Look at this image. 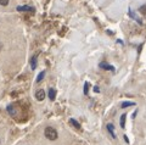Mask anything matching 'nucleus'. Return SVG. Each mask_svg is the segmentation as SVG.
I'll return each mask as SVG.
<instances>
[{
  "instance_id": "7ed1b4c3",
  "label": "nucleus",
  "mask_w": 146,
  "mask_h": 145,
  "mask_svg": "<svg viewBox=\"0 0 146 145\" xmlns=\"http://www.w3.org/2000/svg\"><path fill=\"white\" fill-rule=\"evenodd\" d=\"M49 98H50V100H55V98H56V90H55L54 88H50L49 89Z\"/></svg>"
},
{
  "instance_id": "6e6552de",
  "label": "nucleus",
  "mask_w": 146,
  "mask_h": 145,
  "mask_svg": "<svg viewBox=\"0 0 146 145\" xmlns=\"http://www.w3.org/2000/svg\"><path fill=\"white\" fill-rule=\"evenodd\" d=\"M107 130L110 132V134H111V137L112 138H116V135H115V133H113V126L110 123V124H107Z\"/></svg>"
},
{
  "instance_id": "1a4fd4ad",
  "label": "nucleus",
  "mask_w": 146,
  "mask_h": 145,
  "mask_svg": "<svg viewBox=\"0 0 146 145\" xmlns=\"http://www.w3.org/2000/svg\"><path fill=\"white\" fill-rule=\"evenodd\" d=\"M31 67L32 70H34L36 67V55H34L33 57H32V61H31Z\"/></svg>"
},
{
  "instance_id": "0eeeda50",
  "label": "nucleus",
  "mask_w": 146,
  "mask_h": 145,
  "mask_svg": "<svg viewBox=\"0 0 146 145\" xmlns=\"http://www.w3.org/2000/svg\"><path fill=\"white\" fill-rule=\"evenodd\" d=\"M135 105V102L133 101H124V102H122V108H125L128 106H134Z\"/></svg>"
},
{
  "instance_id": "423d86ee",
  "label": "nucleus",
  "mask_w": 146,
  "mask_h": 145,
  "mask_svg": "<svg viewBox=\"0 0 146 145\" xmlns=\"http://www.w3.org/2000/svg\"><path fill=\"white\" fill-rule=\"evenodd\" d=\"M125 118H127V115H122L121 116V128H125Z\"/></svg>"
},
{
  "instance_id": "9d476101",
  "label": "nucleus",
  "mask_w": 146,
  "mask_h": 145,
  "mask_svg": "<svg viewBox=\"0 0 146 145\" xmlns=\"http://www.w3.org/2000/svg\"><path fill=\"white\" fill-rule=\"evenodd\" d=\"M70 123H71V124H73V126H74L77 129H80V124H79V123H78V122H77L76 120L71 118V120H70Z\"/></svg>"
},
{
  "instance_id": "20e7f679",
  "label": "nucleus",
  "mask_w": 146,
  "mask_h": 145,
  "mask_svg": "<svg viewBox=\"0 0 146 145\" xmlns=\"http://www.w3.org/2000/svg\"><path fill=\"white\" fill-rule=\"evenodd\" d=\"M17 10L18 11H34V9L29 6H17Z\"/></svg>"
},
{
  "instance_id": "f8f14e48",
  "label": "nucleus",
  "mask_w": 146,
  "mask_h": 145,
  "mask_svg": "<svg viewBox=\"0 0 146 145\" xmlns=\"http://www.w3.org/2000/svg\"><path fill=\"white\" fill-rule=\"evenodd\" d=\"M9 4V0H0V5H3V6H6Z\"/></svg>"
},
{
  "instance_id": "9b49d317",
  "label": "nucleus",
  "mask_w": 146,
  "mask_h": 145,
  "mask_svg": "<svg viewBox=\"0 0 146 145\" xmlns=\"http://www.w3.org/2000/svg\"><path fill=\"white\" fill-rule=\"evenodd\" d=\"M44 76H45V71H42L40 72V74L38 76V78H36V82H40V80L44 78Z\"/></svg>"
},
{
  "instance_id": "4468645a",
  "label": "nucleus",
  "mask_w": 146,
  "mask_h": 145,
  "mask_svg": "<svg viewBox=\"0 0 146 145\" xmlns=\"http://www.w3.org/2000/svg\"><path fill=\"white\" fill-rule=\"evenodd\" d=\"M94 90H95V92H96V93H99V92H100V89H99V87H95V89H94Z\"/></svg>"
},
{
  "instance_id": "39448f33",
  "label": "nucleus",
  "mask_w": 146,
  "mask_h": 145,
  "mask_svg": "<svg viewBox=\"0 0 146 145\" xmlns=\"http://www.w3.org/2000/svg\"><path fill=\"white\" fill-rule=\"evenodd\" d=\"M100 67H104V70H110V71H115V69H113V66L111 65H107V63H100Z\"/></svg>"
},
{
  "instance_id": "2eb2a0df",
  "label": "nucleus",
  "mask_w": 146,
  "mask_h": 145,
  "mask_svg": "<svg viewBox=\"0 0 146 145\" xmlns=\"http://www.w3.org/2000/svg\"><path fill=\"white\" fill-rule=\"evenodd\" d=\"M124 140H125V142H127V143H129V140H128V138H127V135H124Z\"/></svg>"
},
{
  "instance_id": "f03ea898",
  "label": "nucleus",
  "mask_w": 146,
  "mask_h": 145,
  "mask_svg": "<svg viewBox=\"0 0 146 145\" xmlns=\"http://www.w3.org/2000/svg\"><path fill=\"white\" fill-rule=\"evenodd\" d=\"M35 98H36V100H39V101H43L44 99H45V92L43 89H39V90H36L35 92Z\"/></svg>"
},
{
  "instance_id": "f257e3e1",
  "label": "nucleus",
  "mask_w": 146,
  "mask_h": 145,
  "mask_svg": "<svg viewBox=\"0 0 146 145\" xmlns=\"http://www.w3.org/2000/svg\"><path fill=\"white\" fill-rule=\"evenodd\" d=\"M44 134L49 140H56L57 139V132L52 127H46L44 130Z\"/></svg>"
},
{
  "instance_id": "ddd939ff",
  "label": "nucleus",
  "mask_w": 146,
  "mask_h": 145,
  "mask_svg": "<svg viewBox=\"0 0 146 145\" xmlns=\"http://www.w3.org/2000/svg\"><path fill=\"white\" fill-rule=\"evenodd\" d=\"M89 90V83H85V89H84V94H88Z\"/></svg>"
}]
</instances>
